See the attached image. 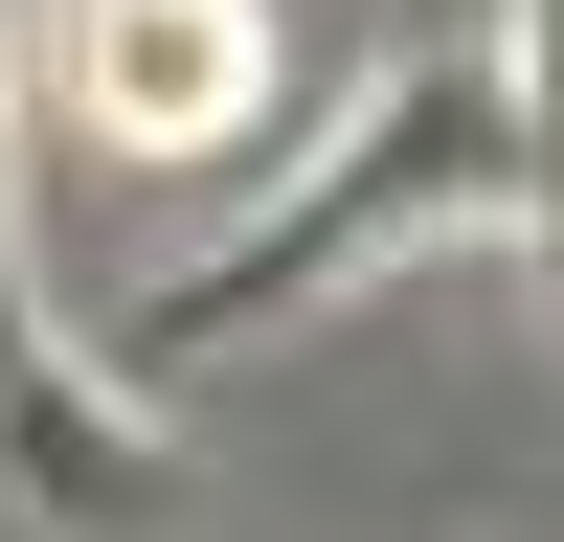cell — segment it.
Here are the masks:
<instances>
[{
  "label": "cell",
  "mask_w": 564,
  "mask_h": 542,
  "mask_svg": "<svg viewBox=\"0 0 564 542\" xmlns=\"http://www.w3.org/2000/svg\"><path fill=\"white\" fill-rule=\"evenodd\" d=\"M520 204V113H497V45H430V68H384L339 136H316L294 181H271V226H226V249H181L159 294H135V361H204V339H271V316H316L339 271L430 249V226H497Z\"/></svg>",
  "instance_id": "obj_1"
},
{
  "label": "cell",
  "mask_w": 564,
  "mask_h": 542,
  "mask_svg": "<svg viewBox=\"0 0 564 542\" xmlns=\"http://www.w3.org/2000/svg\"><path fill=\"white\" fill-rule=\"evenodd\" d=\"M45 68H68V113L113 136V159H226V136L271 113V0H68L45 23Z\"/></svg>",
  "instance_id": "obj_2"
},
{
  "label": "cell",
  "mask_w": 564,
  "mask_h": 542,
  "mask_svg": "<svg viewBox=\"0 0 564 542\" xmlns=\"http://www.w3.org/2000/svg\"><path fill=\"white\" fill-rule=\"evenodd\" d=\"M497 113H520V204L564 226V0H497Z\"/></svg>",
  "instance_id": "obj_3"
},
{
  "label": "cell",
  "mask_w": 564,
  "mask_h": 542,
  "mask_svg": "<svg viewBox=\"0 0 564 542\" xmlns=\"http://www.w3.org/2000/svg\"><path fill=\"white\" fill-rule=\"evenodd\" d=\"M0 90H23V45H0ZM0 294H23V271H0Z\"/></svg>",
  "instance_id": "obj_4"
}]
</instances>
